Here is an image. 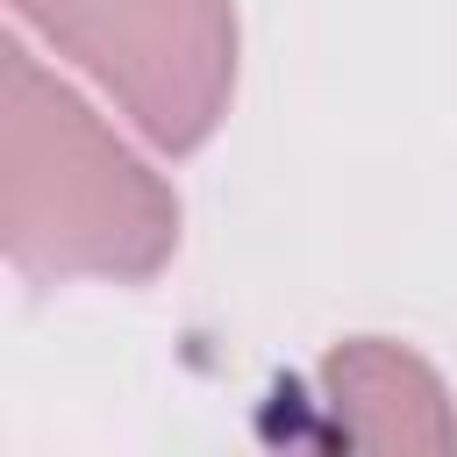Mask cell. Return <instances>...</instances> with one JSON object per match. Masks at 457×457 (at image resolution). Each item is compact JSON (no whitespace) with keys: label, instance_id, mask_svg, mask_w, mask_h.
I'll return each instance as SVG.
<instances>
[{"label":"cell","instance_id":"cell-1","mask_svg":"<svg viewBox=\"0 0 457 457\" xmlns=\"http://www.w3.org/2000/svg\"><path fill=\"white\" fill-rule=\"evenodd\" d=\"M0 243L36 286H143L179 250V193L29 43L0 50Z\"/></svg>","mask_w":457,"mask_h":457},{"label":"cell","instance_id":"cell-2","mask_svg":"<svg viewBox=\"0 0 457 457\" xmlns=\"http://www.w3.org/2000/svg\"><path fill=\"white\" fill-rule=\"evenodd\" d=\"M21 29L86 71L143 143L186 157L236 100V0H14Z\"/></svg>","mask_w":457,"mask_h":457},{"label":"cell","instance_id":"cell-3","mask_svg":"<svg viewBox=\"0 0 457 457\" xmlns=\"http://www.w3.org/2000/svg\"><path fill=\"white\" fill-rule=\"evenodd\" d=\"M321 407L328 421L364 450H457V400L443 371L393 343V336H350L321 357Z\"/></svg>","mask_w":457,"mask_h":457}]
</instances>
